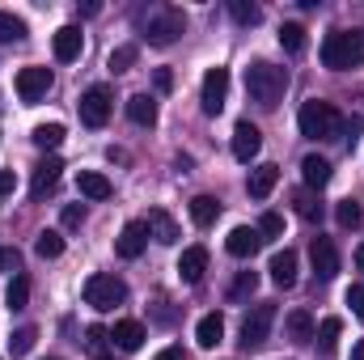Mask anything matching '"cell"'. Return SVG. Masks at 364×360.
<instances>
[{
	"mask_svg": "<svg viewBox=\"0 0 364 360\" xmlns=\"http://www.w3.org/2000/svg\"><path fill=\"white\" fill-rule=\"evenodd\" d=\"M309 259H314V275L326 284V280H335L339 275V246L331 242V238H314V246H309Z\"/></svg>",
	"mask_w": 364,
	"mask_h": 360,
	"instance_id": "obj_10",
	"label": "cell"
},
{
	"mask_svg": "<svg viewBox=\"0 0 364 360\" xmlns=\"http://www.w3.org/2000/svg\"><path fill=\"white\" fill-rule=\"evenodd\" d=\"M275 182H279V166H275V162L255 166V170H250V182H246V186H250V199H267L275 191Z\"/></svg>",
	"mask_w": 364,
	"mask_h": 360,
	"instance_id": "obj_19",
	"label": "cell"
},
{
	"mask_svg": "<svg viewBox=\"0 0 364 360\" xmlns=\"http://www.w3.org/2000/svg\"><path fill=\"white\" fill-rule=\"evenodd\" d=\"M97 360H114V356H110V352H106V356H97Z\"/></svg>",
	"mask_w": 364,
	"mask_h": 360,
	"instance_id": "obj_50",
	"label": "cell"
},
{
	"mask_svg": "<svg viewBox=\"0 0 364 360\" xmlns=\"http://www.w3.org/2000/svg\"><path fill=\"white\" fill-rule=\"evenodd\" d=\"M110 110H114V97H110L106 85H90V90L81 93V123L85 127H106Z\"/></svg>",
	"mask_w": 364,
	"mask_h": 360,
	"instance_id": "obj_7",
	"label": "cell"
},
{
	"mask_svg": "<svg viewBox=\"0 0 364 360\" xmlns=\"http://www.w3.org/2000/svg\"><path fill=\"white\" fill-rule=\"evenodd\" d=\"M51 360H60V356H51Z\"/></svg>",
	"mask_w": 364,
	"mask_h": 360,
	"instance_id": "obj_51",
	"label": "cell"
},
{
	"mask_svg": "<svg viewBox=\"0 0 364 360\" xmlns=\"http://www.w3.org/2000/svg\"><path fill=\"white\" fill-rule=\"evenodd\" d=\"M322 64L331 73H348L364 64V30H331L322 38Z\"/></svg>",
	"mask_w": 364,
	"mask_h": 360,
	"instance_id": "obj_2",
	"label": "cell"
},
{
	"mask_svg": "<svg viewBox=\"0 0 364 360\" xmlns=\"http://www.w3.org/2000/svg\"><path fill=\"white\" fill-rule=\"evenodd\" d=\"M339 331H343V322H339V318H322V327L314 331V339H318V348H322V352H331V348L339 344Z\"/></svg>",
	"mask_w": 364,
	"mask_h": 360,
	"instance_id": "obj_35",
	"label": "cell"
},
{
	"mask_svg": "<svg viewBox=\"0 0 364 360\" xmlns=\"http://www.w3.org/2000/svg\"><path fill=\"white\" fill-rule=\"evenodd\" d=\"M272 327H275V301H259L246 314V322H242V348L246 352H259L272 339Z\"/></svg>",
	"mask_w": 364,
	"mask_h": 360,
	"instance_id": "obj_6",
	"label": "cell"
},
{
	"mask_svg": "<svg viewBox=\"0 0 364 360\" xmlns=\"http://www.w3.org/2000/svg\"><path fill=\"white\" fill-rule=\"evenodd\" d=\"M279 47H284L288 55H301V51H305V26H301V21H284V26H279Z\"/></svg>",
	"mask_w": 364,
	"mask_h": 360,
	"instance_id": "obj_27",
	"label": "cell"
},
{
	"mask_svg": "<svg viewBox=\"0 0 364 360\" xmlns=\"http://www.w3.org/2000/svg\"><path fill=\"white\" fill-rule=\"evenodd\" d=\"M225 97H229V68H208L203 73V85H199L203 115H220L225 110Z\"/></svg>",
	"mask_w": 364,
	"mask_h": 360,
	"instance_id": "obj_8",
	"label": "cell"
},
{
	"mask_svg": "<svg viewBox=\"0 0 364 360\" xmlns=\"http://www.w3.org/2000/svg\"><path fill=\"white\" fill-rule=\"evenodd\" d=\"M301 179H305L309 191H322V186L331 182V162H326V157H305V162H301Z\"/></svg>",
	"mask_w": 364,
	"mask_h": 360,
	"instance_id": "obj_26",
	"label": "cell"
},
{
	"mask_svg": "<svg viewBox=\"0 0 364 360\" xmlns=\"http://www.w3.org/2000/svg\"><path fill=\"white\" fill-rule=\"evenodd\" d=\"M356 268L364 271V242H360V246H356Z\"/></svg>",
	"mask_w": 364,
	"mask_h": 360,
	"instance_id": "obj_48",
	"label": "cell"
},
{
	"mask_svg": "<svg viewBox=\"0 0 364 360\" xmlns=\"http://www.w3.org/2000/svg\"><path fill=\"white\" fill-rule=\"evenodd\" d=\"M284 331H288L292 344H309L318 327H314V314H309V309H292V314L284 318Z\"/></svg>",
	"mask_w": 364,
	"mask_h": 360,
	"instance_id": "obj_21",
	"label": "cell"
},
{
	"mask_svg": "<svg viewBox=\"0 0 364 360\" xmlns=\"http://www.w3.org/2000/svg\"><path fill=\"white\" fill-rule=\"evenodd\" d=\"M127 301V284L119 280V275H106V271H97L85 280V305H93L97 314H110L114 305H123Z\"/></svg>",
	"mask_w": 364,
	"mask_h": 360,
	"instance_id": "obj_5",
	"label": "cell"
},
{
	"mask_svg": "<svg viewBox=\"0 0 364 360\" xmlns=\"http://www.w3.org/2000/svg\"><path fill=\"white\" fill-rule=\"evenodd\" d=\"M296 127H301V136H305V140H339L343 115H339L331 102L309 97V102L301 106V115H296Z\"/></svg>",
	"mask_w": 364,
	"mask_h": 360,
	"instance_id": "obj_3",
	"label": "cell"
},
{
	"mask_svg": "<svg viewBox=\"0 0 364 360\" xmlns=\"http://www.w3.org/2000/svg\"><path fill=\"white\" fill-rule=\"evenodd\" d=\"M77 191H81L85 199H110L114 186H110L106 174H97V170H81V174H77Z\"/></svg>",
	"mask_w": 364,
	"mask_h": 360,
	"instance_id": "obj_25",
	"label": "cell"
},
{
	"mask_svg": "<svg viewBox=\"0 0 364 360\" xmlns=\"http://www.w3.org/2000/svg\"><path fill=\"white\" fill-rule=\"evenodd\" d=\"M0 271H21V255H17V246H0Z\"/></svg>",
	"mask_w": 364,
	"mask_h": 360,
	"instance_id": "obj_42",
	"label": "cell"
},
{
	"mask_svg": "<svg viewBox=\"0 0 364 360\" xmlns=\"http://www.w3.org/2000/svg\"><path fill=\"white\" fill-rule=\"evenodd\" d=\"M216 216H220V199H216V195H195V199H191V221H195L199 229H212Z\"/></svg>",
	"mask_w": 364,
	"mask_h": 360,
	"instance_id": "obj_24",
	"label": "cell"
},
{
	"mask_svg": "<svg viewBox=\"0 0 364 360\" xmlns=\"http://www.w3.org/2000/svg\"><path fill=\"white\" fill-rule=\"evenodd\" d=\"M259 149H263V132H259L250 119H242V123L233 127V157H237L242 166H250V162L259 157Z\"/></svg>",
	"mask_w": 364,
	"mask_h": 360,
	"instance_id": "obj_11",
	"label": "cell"
},
{
	"mask_svg": "<svg viewBox=\"0 0 364 360\" xmlns=\"http://www.w3.org/2000/svg\"><path fill=\"white\" fill-rule=\"evenodd\" d=\"M110 339H114L119 352H140L144 339H149V331H144V322H136V318H119V322L110 327Z\"/></svg>",
	"mask_w": 364,
	"mask_h": 360,
	"instance_id": "obj_14",
	"label": "cell"
},
{
	"mask_svg": "<svg viewBox=\"0 0 364 360\" xmlns=\"http://www.w3.org/2000/svg\"><path fill=\"white\" fill-rule=\"evenodd\" d=\"M34 339H38V331H34V327H17V331H13V339H9V352H13V356H26V352L34 348Z\"/></svg>",
	"mask_w": 364,
	"mask_h": 360,
	"instance_id": "obj_36",
	"label": "cell"
},
{
	"mask_svg": "<svg viewBox=\"0 0 364 360\" xmlns=\"http://www.w3.org/2000/svg\"><path fill=\"white\" fill-rule=\"evenodd\" d=\"M34 250H38V259H60L64 255V233L60 229H43L38 242H34Z\"/></svg>",
	"mask_w": 364,
	"mask_h": 360,
	"instance_id": "obj_29",
	"label": "cell"
},
{
	"mask_svg": "<svg viewBox=\"0 0 364 360\" xmlns=\"http://www.w3.org/2000/svg\"><path fill=\"white\" fill-rule=\"evenodd\" d=\"M106 339H110V331H106V327H90V331H85V344H90L97 356H106V352H102V348H106Z\"/></svg>",
	"mask_w": 364,
	"mask_h": 360,
	"instance_id": "obj_41",
	"label": "cell"
},
{
	"mask_svg": "<svg viewBox=\"0 0 364 360\" xmlns=\"http://www.w3.org/2000/svg\"><path fill=\"white\" fill-rule=\"evenodd\" d=\"M352 360H364V339L356 344V348H352Z\"/></svg>",
	"mask_w": 364,
	"mask_h": 360,
	"instance_id": "obj_49",
	"label": "cell"
},
{
	"mask_svg": "<svg viewBox=\"0 0 364 360\" xmlns=\"http://www.w3.org/2000/svg\"><path fill=\"white\" fill-rule=\"evenodd\" d=\"M47 90H51V68H21L17 73V97L26 102V106H34V102H43L47 97Z\"/></svg>",
	"mask_w": 364,
	"mask_h": 360,
	"instance_id": "obj_9",
	"label": "cell"
},
{
	"mask_svg": "<svg viewBox=\"0 0 364 360\" xmlns=\"http://www.w3.org/2000/svg\"><path fill=\"white\" fill-rule=\"evenodd\" d=\"M144 246H149V225H144V221H127L123 233H119V242H114L119 259H140Z\"/></svg>",
	"mask_w": 364,
	"mask_h": 360,
	"instance_id": "obj_13",
	"label": "cell"
},
{
	"mask_svg": "<svg viewBox=\"0 0 364 360\" xmlns=\"http://www.w3.org/2000/svg\"><path fill=\"white\" fill-rule=\"evenodd\" d=\"M292 203H296V216L301 221H322V203H318V195L305 186V191H296L292 195Z\"/></svg>",
	"mask_w": 364,
	"mask_h": 360,
	"instance_id": "obj_31",
	"label": "cell"
},
{
	"mask_svg": "<svg viewBox=\"0 0 364 360\" xmlns=\"http://www.w3.org/2000/svg\"><path fill=\"white\" fill-rule=\"evenodd\" d=\"M348 305H352V314L364 322V284H352L348 288Z\"/></svg>",
	"mask_w": 364,
	"mask_h": 360,
	"instance_id": "obj_43",
	"label": "cell"
},
{
	"mask_svg": "<svg viewBox=\"0 0 364 360\" xmlns=\"http://www.w3.org/2000/svg\"><path fill=\"white\" fill-rule=\"evenodd\" d=\"M51 47H55V60H60V64L81 60V51H85V34H81V26H60L55 38H51Z\"/></svg>",
	"mask_w": 364,
	"mask_h": 360,
	"instance_id": "obj_12",
	"label": "cell"
},
{
	"mask_svg": "<svg viewBox=\"0 0 364 360\" xmlns=\"http://www.w3.org/2000/svg\"><path fill=\"white\" fill-rule=\"evenodd\" d=\"M0 43L4 47L9 43H26V21L17 13H9V9H0Z\"/></svg>",
	"mask_w": 364,
	"mask_h": 360,
	"instance_id": "obj_28",
	"label": "cell"
},
{
	"mask_svg": "<svg viewBox=\"0 0 364 360\" xmlns=\"http://www.w3.org/2000/svg\"><path fill=\"white\" fill-rule=\"evenodd\" d=\"M225 339V318L220 314H203L199 322H195V344L199 348H216Z\"/></svg>",
	"mask_w": 364,
	"mask_h": 360,
	"instance_id": "obj_22",
	"label": "cell"
},
{
	"mask_svg": "<svg viewBox=\"0 0 364 360\" xmlns=\"http://www.w3.org/2000/svg\"><path fill=\"white\" fill-rule=\"evenodd\" d=\"M255 288H259V271H237L229 284V301H246V297H255Z\"/></svg>",
	"mask_w": 364,
	"mask_h": 360,
	"instance_id": "obj_32",
	"label": "cell"
},
{
	"mask_svg": "<svg viewBox=\"0 0 364 360\" xmlns=\"http://www.w3.org/2000/svg\"><path fill=\"white\" fill-rule=\"evenodd\" d=\"M335 221H339L343 229H356V225H360V203H356V199H343V203L335 208Z\"/></svg>",
	"mask_w": 364,
	"mask_h": 360,
	"instance_id": "obj_38",
	"label": "cell"
},
{
	"mask_svg": "<svg viewBox=\"0 0 364 360\" xmlns=\"http://www.w3.org/2000/svg\"><path fill=\"white\" fill-rule=\"evenodd\" d=\"M30 140H34L38 149H60V144H64V127H60V123H38Z\"/></svg>",
	"mask_w": 364,
	"mask_h": 360,
	"instance_id": "obj_34",
	"label": "cell"
},
{
	"mask_svg": "<svg viewBox=\"0 0 364 360\" xmlns=\"http://www.w3.org/2000/svg\"><path fill=\"white\" fill-rule=\"evenodd\" d=\"M259 238H263V242H267V238H284V216H279V212H263Z\"/></svg>",
	"mask_w": 364,
	"mask_h": 360,
	"instance_id": "obj_39",
	"label": "cell"
},
{
	"mask_svg": "<svg viewBox=\"0 0 364 360\" xmlns=\"http://www.w3.org/2000/svg\"><path fill=\"white\" fill-rule=\"evenodd\" d=\"M17 191V174L13 170H0V195H13Z\"/></svg>",
	"mask_w": 364,
	"mask_h": 360,
	"instance_id": "obj_45",
	"label": "cell"
},
{
	"mask_svg": "<svg viewBox=\"0 0 364 360\" xmlns=\"http://www.w3.org/2000/svg\"><path fill=\"white\" fill-rule=\"evenodd\" d=\"M203 271H208V250H203V246H186V250H182V259H178L182 284H199V280H203Z\"/></svg>",
	"mask_w": 364,
	"mask_h": 360,
	"instance_id": "obj_18",
	"label": "cell"
},
{
	"mask_svg": "<svg viewBox=\"0 0 364 360\" xmlns=\"http://www.w3.org/2000/svg\"><path fill=\"white\" fill-rule=\"evenodd\" d=\"M360 132H364V119H360V115H352V119H343V127H339V140H343L348 149H356Z\"/></svg>",
	"mask_w": 364,
	"mask_h": 360,
	"instance_id": "obj_40",
	"label": "cell"
},
{
	"mask_svg": "<svg viewBox=\"0 0 364 360\" xmlns=\"http://www.w3.org/2000/svg\"><path fill=\"white\" fill-rule=\"evenodd\" d=\"M157 360H191V352H182V348H161Z\"/></svg>",
	"mask_w": 364,
	"mask_h": 360,
	"instance_id": "obj_47",
	"label": "cell"
},
{
	"mask_svg": "<svg viewBox=\"0 0 364 360\" xmlns=\"http://www.w3.org/2000/svg\"><path fill=\"white\" fill-rule=\"evenodd\" d=\"M267 271H272V280L279 288H292V284H296V250H275Z\"/></svg>",
	"mask_w": 364,
	"mask_h": 360,
	"instance_id": "obj_23",
	"label": "cell"
},
{
	"mask_svg": "<svg viewBox=\"0 0 364 360\" xmlns=\"http://www.w3.org/2000/svg\"><path fill=\"white\" fill-rule=\"evenodd\" d=\"M60 170H64V162H60V157H43V162L34 166V182H30V195H34V199L51 195V191H55V182H60Z\"/></svg>",
	"mask_w": 364,
	"mask_h": 360,
	"instance_id": "obj_16",
	"label": "cell"
},
{
	"mask_svg": "<svg viewBox=\"0 0 364 360\" xmlns=\"http://www.w3.org/2000/svg\"><path fill=\"white\" fill-rule=\"evenodd\" d=\"M229 13H233L237 26H259V21H263V9L250 4V0H229Z\"/></svg>",
	"mask_w": 364,
	"mask_h": 360,
	"instance_id": "obj_33",
	"label": "cell"
},
{
	"mask_svg": "<svg viewBox=\"0 0 364 360\" xmlns=\"http://www.w3.org/2000/svg\"><path fill=\"white\" fill-rule=\"evenodd\" d=\"M144 225H149V238H157V242H161V246H174V242H178V238H182L178 221H174V216H170V212H166V208H153V212H149V221H144Z\"/></svg>",
	"mask_w": 364,
	"mask_h": 360,
	"instance_id": "obj_17",
	"label": "cell"
},
{
	"mask_svg": "<svg viewBox=\"0 0 364 360\" xmlns=\"http://www.w3.org/2000/svg\"><path fill=\"white\" fill-rule=\"evenodd\" d=\"M127 119H132L136 127H157V102H153L149 93H132V97H127Z\"/></svg>",
	"mask_w": 364,
	"mask_h": 360,
	"instance_id": "obj_20",
	"label": "cell"
},
{
	"mask_svg": "<svg viewBox=\"0 0 364 360\" xmlns=\"http://www.w3.org/2000/svg\"><path fill=\"white\" fill-rule=\"evenodd\" d=\"M157 90H161V93L174 90V73H170V68H157Z\"/></svg>",
	"mask_w": 364,
	"mask_h": 360,
	"instance_id": "obj_46",
	"label": "cell"
},
{
	"mask_svg": "<svg viewBox=\"0 0 364 360\" xmlns=\"http://www.w3.org/2000/svg\"><path fill=\"white\" fill-rule=\"evenodd\" d=\"M182 34H186V13H182V9H174V4L149 9V17H144V38H149L153 47H170V43H178Z\"/></svg>",
	"mask_w": 364,
	"mask_h": 360,
	"instance_id": "obj_4",
	"label": "cell"
},
{
	"mask_svg": "<svg viewBox=\"0 0 364 360\" xmlns=\"http://www.w3.org/2000/svg\"><path fill=\"white\" fill-rule=\"evenodd\" d=\"M26 301H30V280L17 271V275L9 280V288H4V305H9V309H26Z\"/></svg>",
	"mask_w": 364,
	"mask_h": 360,
	"instance_id": "obj_30",
	"label": "cell"
},
{
	"mask_svg": "<svg viewBox=\"0 0 364 360\" xmlns=\"http://www.w3.org/2000/svg\"><path fill=\"white\" fill-rule=\"evenodd\" d=\"M81 221H85V203H68L64 208V229H77Z\"/></svg>",
	"mask_w": 364,
	"mask_h": 360,
	"instance_id": "obj_44",
	"label": "cell"
},
{
	"mask_svg": "<svg viewBox=\"0 0 364 360\" xmlns=\"http://www.w3.org/2000/svg\"><path fill=\"white\" fill-rule=\"evenodd\" d=\"M136 55H140V51H136L132 43H127V47H114V51H110V73H127V68L136 64Z\"/></svg>",
	"mask_w": 364,
	"mask_h": 360,
	"instance_id": "obj_37",
	"label": "cell"
},
{
	"mask_svg": "<svg viewBox=\"0 0 364 360\" xmlns=\"http://www.w3.org/2000/svg\"><path fill=\"white\" fill-rule=\"evenodd\" d=\"M284 90H288V68H275L267 60H255L246 68V93L250 102H259L263 110H275L284 102Z\"/></svg>",
	"mask_w": 364,
	"mask_h": 360,
	"instance_id": "obj_1",
	"label": "cell"
},
{
	"mask_svg": "<svg viewBox=\"0 0 364 360\" xmlns=\"http://www.w3.org/2000/svg\"><path fill=\"white\" fill-rule=\"evenodd\" d=\"M259 246H263V238H259V229H250V225H237V229L225 238V250H229L233 259H255Z\"/></svg>",
	"mask_w": 364,
	"mask_h": 360,
	"instance_id": "obj_15",
	"label": "cell"
}]
</instances>
